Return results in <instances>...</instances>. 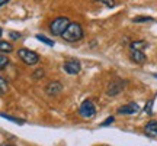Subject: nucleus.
I'll use <instances>...</instances> for the list:
<instances>
[{
    "instance_id": "obj_19",
    "label": "nucleus",
    "mask_w": 157,
    "mask_h": 146,
    "mask_svg": "<svg viewBox=\"0 0 157 146\" xmlns=\"http://www.w3.org/2000/svg\"><path fill=\"white\" fill-rule=\"evenodd\" d=\"M45 75V73H44V69H36L34 74H32V77H34L35 80H39V78H42Z\"/></svg>"
},
{
    "instance_id": "obj_5",
    "label": "nucleus",
    "mask_w": 157,
    "mask_h": 146,
    "mask_svg": "<svg viewBox=\"0 0 157 146\" xmlns=\"http://www.w3.org/2000/svg\"><path fill=\"white\" fill-rule=\"evenodd\" d=\"M124 87H125V81H124V80H119V78H115L109 83V85H108L106 94L111 97L118 96V94L124 90Z\"/></svg>"
},
{
    "instance_id": "obj_23",
    "label": "nucleus",
    "mask_w": 157,
    "mask_h": 146,
    "mask_svg": "<svg viewBox=\"0 0 157 146\" xmlns=\"http://www.w3.org/2000/svg\"><path fill=\"white\" fill-rule=\"evenodd\" d=\"M6 3H9V0H0V7H3Z\"/></svg>"
},
{
    "instance_id": "obj_15",
    "label": "nucleus",
    "mask_w": 157,
    "mask_h": 146,
    "mask_svg": "<svg viewBox=\"0 0 157 146\" xmlns=\"http://www.w3.org/2000/svg\"><path fill=\"white\" fill-rule=\"evenodd\" d=\"M95 2H99V3L108 6V7H115V6H117V2H115V0H95Z\"/></svg>"
},
{
    "instance_id": "obj_20",
    "label": "nucleus",
    "mask_w": 157,
    "mask_h": 146,
    "mask_svg": "<svg viewBox=\"0 0 157 146\" xmlns=\"http://www.w3.org/2000/svg\"><path fill=\"white\" fill-rule=\"evenodd\" d=\"M151 107H153V100H150L146 104V113H147V114H151V113H153V109H151Z\"/></svg>"
},
{
    "instance_id": "obj_18",
    "label": "nucleus",
    "mask_w": 157,
    "mask_h": 146,
    "mask_svg": "<svg viewBox=\"0 0 157 146\" xmlns=\"http://www.w3.org/2000/svg\"><path fill=\"white\" fill-rule=\"evenodd\" d=\"M153 17H148V16H141V17H134L132 19V22L138 23V22H151Z\"/></svg>"
},
{
    "instance_id": "obj_21",
    "label": "nucleus",
    "mask_w": 157,
    "mask_h": 146,
    "mask_svg": "<svg viewBox=\"0 0 157 146\" xmlns=\"http://www.w3.org/2000/svg\"><path fill=\"white\" fill-rule=\"evenodd\" d=\"M9 36H10L12 39H19L21 38V34H17V32H9Z\"/></svg>"
},
{
    "instance_id": "obj_2",
    "label": "nucleus",
    "mask_w": 157,
    "mask_h": 146,
    "mask_svg": "<svg viewBox=\"0 0 157 146\" xmlns=\"http://www.w3.org/2000/svg\"><path fill=\"white\" fill-rule=\"evenodd\" d=\"M70 25V20H68L67 17H57L54 19L52 22L50 23V30L52 35H56V36H61L64 34V30L67 29V26Z\"/></svg>"
},
{
    "instance_id": "obj_9",
    "label": "nucleus",
    "mask_w": 157,
    "mask_h": 146,
    "mask_svg": "<svg viewBox=\"0 0 157 146\" xmlns=\"http://www.w3.org/2000/svg\"><path fill=\"white\" fill-rule=\"evenodd\" d=\"M140 110V106L137 104V103H128V104H125V106L119 107L118 109V113L119 114H134Z\"/></svg>"
},
{
    "instance_id": "obj_13",
    "label": "nucleus",
    "mask_w": 157,
    "mask_h": 146,
    "mask_svg": "<svg viewBox=\"0 0 157 146\" xmlns=\"http://www.w3.org/2000/svg\"><path fill=\"white\" fill-rule=\"evenodd\" d=\"M0 117L7 119V120H10V122H13V123H16V124H23L25 123V122L21 120V119H16V117H13V116H9V114H6V113H0Z\"/></svg>"
},
{
    "instance_id": "obj_10",
    "label": "nucleus",
    "mask_w": 157,
    "mask_h": 146,
    "mask_svg": "<svg viewBox=\"0 0 157 146\" xmlns=\"http://www.w3.org/2000/svg\"><path fill=\"white\" fill-rule=\"evenodd\" d=\"M144 133L147 136H151V137H156L157 136V120H151L146 124L144 127Z\"/></svg>"
},
{
    "instance_id": "obj_27",
    "label": "nucleus",
    "mask_w": 157,
    "mask_h": 146,
    "mask_svg": "<svg viewBox=\"0 0 157 146\" xmlns=\"http://www.w3.org/2000/svg\"><path fill=\"white\" fill-rule=\"evenodd\" d=\"M102 146H105V145H102Z\"/></svg>"
},
{
    "instance_id": "obj_14",
    "label": "nucleus",
    "mask_w": 157,
    "mask_h": 146,
    "mask_svg": "<svg viewBox=\"0 0 157 146\" xmlns=\"http://www.w3.org/2000/svg\"><path fill=\"white\" fill-rule=\"evenodd\" d=\"M36 39H39L41 42H44V44H47L48 46H52V45H54V42H52L51 39H48L47 36H44V35H36Z\"/></svg>"
},
{
    "instance_id": "obj_11",
    "label": "nucleus",
    "mask_w": 157,
    "mask_h": 146,
    "mask_svg": "<svg viewBox=\"0 0 157 146\" xmlns=\"http://www.w3.org/2000/svg\"><path fill=\"white\" fill-rule=\"evenodd\" d=\"M147 46H148V44H147L146 41H134V42H131L129 48L135 51H144Z\"/></svg>"
},
{
    "instance_id": "obj_6",
    "label": "nucleus",
    "mask_w": 157,
    "mask_h": 146,
    "mask_svg": "<svg viewBox=\"0 0 157 146\" xmlns=\"http://www.w3.org/2000/svg\"><path fill=\"white\" fill-rule=\"evenodd\" d=\"M64 71L70 75H77L80 73V69H82V64L77 61V59H67V61L64 62Z\"/></svg>"
},
{
    "instance_id": "obj_26",
    "label": "nucleus",
    "mask_w": 157,
    "mask_h": 146,
    "mask_svg": "<svg viewBox=\"0 0 157 146\" xmlns=\"http://www.w3.org/2000/svg\"><path fill=\"white\" fill-rule=\"evenodd\" d=\"M154 77H156V78H157V74H154Z\"/></svg>"
},
{
    "instance_id": "obj_8",
    "label": "nucleus",
    "mask_w": 157,
    "mask_h": 146,
    "mask_svg": "<svg viewBox=\"0 0 157 146\" xmlns=\"http://www.w3.org/2000/svg\"><path fill=\"white\" fill-rule=\"evenodd\" d=\"M129 58H131V61L135 62V64H144L147 59L146 54L143 52V51H135V49H131L129 51Z\"/></svg>"
},
{
    "instance_id": "obj_3",
    "label": "nucleus",
    "mask_w": 157,
    "mask_h": 146,
    "mask_svg": "<svg viewBox=\"0 0 157 146\" xmlns=\"http://www.w3.org/2000/svg\"><path fill=\"white\" fill-rule=\"evenodd\" d=\"M17 55H19V58H21L26 65H35V64L39 62V55L35 51L26 49V48H21V49L17 51Z\"/></svg>"
},
{
    "instance_id": "obj_17",
    "label": "nucleus",
    "mask_w": 157,
    "mask_h": 146,
    "mask_svg": "<svg viewBox=\"0 0 157 146\" xmlns=\"http://www.w3.org/2000/svg\"><path fill=\"white\" fill-rule=\"evenodd\" d=\"M7 93V83L0 77V94H6Z\"/></svg>"
},
{
    "instance_id": "obj_24",
    "label": "nucleus",
    "mask_w": 157,
    "mask_h": 146,
    "mask_svg": "<svg viewBox=\"0 0 157 146\" xmlns=\"http://www.w3.org/2000/svg\"><path fill=\"white\" fill-rule=\"evenodd\" d=\"M2 146H15V145H12V143H3Z\"/></svg>"
},
{
    "instance_id": "obj_22",
    "label": "nucleus",
    "mask_w": 157,
    "mask_h": 146,
    "mask_svg": "<svg viewBox=\"0 0 157 146\" xmlns=\"http://www.w3.org/2000/svg\"><path fill=\"white\" fill-rule=\"evenodd\" d=\"M113 120H115V119H113L112 116H111V117H108L106 120H105V122H103V123H101V126H108V124H111V123H112Z\"/></svg>"
},
{
    "instance_id": "obj_4",
    "label": "nucleus",
    "mask_w": 157,
    "mask_h": 146,
    "mask_svg": "<svg viewBox=\"0 0 157 146\" xmlns=\"http://www.w3.org/2000/svg\"><path fill=\"white\" fill-rule=\"evenodd\" d=\"M78 114L84 119H92L96 114V106L92 100H84L78 107Z\"/></svg>"
},
{
    "instance_id": "obj_7",
    "label": "nucleus",
    "mask_w": 157,
    "mask_h": 146,
    "mask_svg": "<svg viewBox=\"0 0 157 146\" xmlns=\"http://www.w3.org/2000/svg\"><path fill=\"white\" fill-rule=\"evenodd\" d=\"M61 91H63V84L58 83V81H51V83H48L47 87H45V93H47L50 97L58 96Z\"/></svg>"
},
{
    "instance_id": "obj_12",
    "label": "nucleus",
    "mask_w": 157,
    "mask_h": 146,
    "mask_svg": "<svg viewBox=\"0 0 157 146\" xmlns=\"http://www.w3.org/2000/svg\"><path fill=\"white\" fill-rule=\"evenodd\" d=\"M12 51H13L12 44H9V42H6V41L0 39V52H3V54H10Z\"/></svg>"
},
{
    "instance_id": "obj_1",
    "label": "nucleus",
    "mask_w": 157,
    "mask_h": 146,
    "mask_svg": "<svg viewBox=\"0 0 157 146\" xmlns=\"http://www.w3.org/2000/svg\"><path fill=\"white\" fill-rule=\"evenodd\" d=\"M63 39L67 42H78L80 39H83L84 32L82 25H78L76 22H70V25L67 26V29L64 30V34L61 35Z\"/></svg>"
},
{
    "instance_id": "obj_25",
    "label": "nucleus",
    "mask_w": 157,
    "mask_h": 146,
    "mask_svg": "<svg viewBox=\"0 0 157 146\" xmlns=\"http://www.w3.org/2000/svg\"><path fill=\"white\" fill-rule=\"evenodd\" d=\"M2 34H3V30H2V28H0V36H2Z\"/></svg>"
},
{
    "instance_id": "obj_16",
    "label": "nucleus",
    "mask_w": 157,
    "mask_h": 146,
    "mask_svg": "<svg viewBox=\"0 0 157 146\" xmlns=\"http://www.w3.org/2000/svg\"><path fill=\"white\" fill-rule=\"evenodd\" d=\"M7 65H9V59H7L5 55L0 54V69H5Z\"/></svg>"
}]
</instances>
